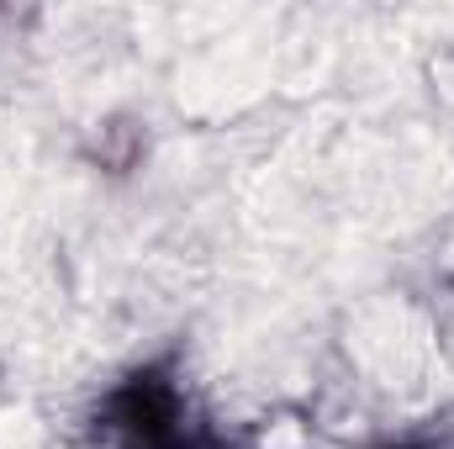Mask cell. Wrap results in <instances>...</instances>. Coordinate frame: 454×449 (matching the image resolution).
Returning <instances> with one entry per match:
<instances>
[{"mask_svg": "<svg viewBox=\"0 0 454 449\" xmlns=\"http://www.w3.org/2000/svg\"><path fill=\"white\" fill-rule=\"evenodd\" d=\"M101 429L116 439V449H212L217 439L191 418L180 386L159 370H137L132 381H121L106 407H101Z\"/></svg>", "mask_w": 454, "mask_h": 449, "instance_id": "cell-1", "label": "cell"}, {"mask_svg": "<svg viewBox=\"0 0 454 449\" xmlns=\"http://www.w3.org/2000/svg\"><path fill=\"white\" fill-rule=\"evenodd\" d=\"M391 449H418V445H391Z\"/></svg>", "mask_w": 454, "mask_h": 449, "instance_id": "cell-2", "label": "cell"}]
</instances>
